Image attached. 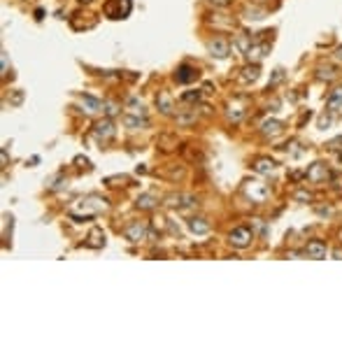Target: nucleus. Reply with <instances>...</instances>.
<instances>
[{"instance_id":"nucleus-1","label":"nucleus","mask_w":342,"mask_h":342,"mask_svg":"<svg viewBox=\"0 0 342 342\" xmlns=\"http://www.w3.org/2000/svg\"><path fill=\"white\" fill-rule=\"evenodd\" d=\"M79 205H82L84 214L77 216V219H91V216H96V214H100V212H105L107 210V200L105 198H100V196H89V198H84V200H79Z\"/></svg>"},{"instance_id":"nucleus-2","label":"nucleus","mask_w":342,"mask_h":342,"mask_svg":"<svg viewBox=\"0 0 342 342\" xmlns=\"http://www.w3.org/2000/svg\"><path fill=\"white\" fill-rule=\"evenodd\" d=\"M133 10V0H107L105 14L109 19H126Z\"/></svg>"},{"instance_id":"nucleus-3","label":"nucleus","mask_w":342,"mask_h":342,"mask_svg":"<svg viewBox=\"0 0 342 342\" xmlns=\"http://www.w3.org/2000/svg\"><path fill=\"white\" fill-rule=\"evenodd\" d=\"M252 240H254V233H252V228H247V226H237L231 231V235H228V242L235 247V249H245V247L252 245Z\"/></svg>"},{"instance_id":"nucleus-4","label":"nucleus","mask_w":342,"mask_h":342,"mask_svg":"<svg viewBox=\"0 0 342 342\" xmlns=\"http://www.w3.org/2000/svg\"><path fill=\"white\" fill-rule=\"evenodd\" d=\"M165 205L168 207H177V210H186V207H196L198 200L193 196H189V193H170L165 198Z\"/></svg>"},{"instance_id":"nucleus-5","label":"nucleus","mask_w":342,"mask_h":342,"mask_svg":"<svg viewBox=\"0 0 342 342\" xmlns=\"http://www.w3.org/2000/svg\"><path fill=\"white\" fill-rule=\"evenodd\" d=\"M124 237L128 242H133V245H138V242H142L147 237V226L140 224V221H133V224H128L124 228Z\"/></svg>"},{"instance_id":"nucleus-6","label":"nucleus","mask_w":342,"mask_h":342,"mask_svg":"<svg viewBox=\"0 0 342 342\" xmlns=\"http://www.w3.org/2000/svg\"><path fill=\"white\" fill-rule=\"evenodd\" d=\"M305 177L314 184H321L331 177V172H328V168H326L324 163H312L310 168H307V172H305Z\"/></svg>"},{"instance_id":"nucleus-7","label":"nucleus","mask_w":342,"mask_h":342,"mask_svg":"<svg viewBox=\"0 0 342 342\" xmlns=\"http://www.w3.org/2000/svg\"><path fill=\"white\" fill-rule=\"evenodd\" d=\"M326 254H328V247H326V242H324V240H310V242H307V247H305V256L314 258V261L326 258Z\"/></svg>"},{"instance_id":"nucleus-8","label":"nucleus","mask_w":342,"mask_h":342,"mask_svg":"<svg viewBox=\"0 0 342 342\" xmlns=\"http://www.w3.org/2000/svg\"><path fill=\"white\" fill-rule=\"evenodd\" d=\"M207 49H210V54H212L214 58H226L231 54V44L226 42L224 37H214V40L207 42Z\"/></svg>"},{"instance_id":"nucleus-9","label":"nucleus","mask_w":342,"mask_h":342,"mask_svg":"<svg viewBox=\"0 0 342 342\" xmlns=\"http://www.w3.org/2000/svg\"><path fill=\"white\" fill-rule=\"evenodd\" d=\"M175 79H177L180 84H191V82L198 79V70L189 63H182L180 68H177V72H175Z\"/></svg>"},{"instance_id":"nucleus-10","label":"nucleus","mask_w":342,"mask_h":342,"mask_svg":"<svg viewBox=\"0 0 342 342\" xmlns=\"http://www.w3.org/2000/svg\"><path fill=\"white\" fill-rule=\"evenodd\" d=\"M96 135L100 140H112L114 138V135H117V128H114V121H112V119L109 117H105L103 119V121H98L96 124Z\"/></svg>"},{"instance_id":"nucleus-11","label":"nucleus","mask_w":342,"mask_h":342,"mask_svg":"<svg viewBox=\"0 0 342 342\" xmlns=\"http://www.w3.org/2000/svg\"><path fill=\"white\" fill-rule=\"evenodd\" d=\"M245 193L247 196H249V198H252V200H254V203H263V200H266L268 198V186H263V184H258V182H249L245 186Z\"/></svg>"},{"instance_id":"nucleus-12","label":"nucleus","mask_w":342,"mask_h":342,"mask_svg":"<svg viewBox=\"0 0 342 342\" xmlns=\"http://www.w3.org/2000/svg\"><path fill=\"white\" fill-rule=\"evenodd\" d=\"M103 105L105 103H100L98 98H91V96H79V107H82V112L86 114H98V112H103Z\"/></svg>"},{"instance_id":"nucleus-13","label":"nucleus","mask_w":342,"mask_h":342,"mask_svg":"<svg viewBox=\"0 0 342 342\" xmlns=\"http://www.w3.org/2000/svg\"><path fill=\"white\" fill-rule=\"evenodd\" d=\"M282 130H284V124L277 121V119H268V121L261 124V133H263L266 138H275V135H279Z\"/></svg>"},{"instance_id":"nucleus-14","label":"nucleus","mask_w":342,"mask_h":342,"mask_svg":"<svg viewBox=\"0 0 342 342\" xmlns=\"http://www.w3.org/2000/svg\"><path fill=\"white\" fill-rule=\"evenodd\" d=\"M266 54H268V44H252L245 52V56L249 58V63H258V61H263Z\"/></svg>"},{"instance_id":"nucleus-15","label":"nucleus","mask_w":342,"mask_h":342,"mask_svg":"<svg viewBox=\"0 0 342 342\" xmlns=\"http://www.w3.org/2000/svg\"><path fill=\"white\" fill-rule=\"evenodd\" d=\"M340 105H342V86H338V89H333L331 93H328V98H326V109H328V112H335Z\"/></svg>"},{"instance_id":"nucleus-16","label":"nucleus","mask_w":342,"mask_h":342,"mask_svg":"<svg viewBox=\"0 0 342 342\" xmlns=\"http://www.w3.org/2000/svg\"><path fill=\"white\" fill-rule=\"evenodd\" d=\"M124 124H126V128L138 130V128H144L149 121H147V117H138V114H124Z\"/></svg>"},{"instance_id":"nucleus-17","label":"nucleus","mask_w":342,"mask_h":342,"mask_svg":"<svg viewBox=\"0 0 342 342\" xmlns=\"http://www.w3.org/2000/svg\"><path fill=\"white\" fill-rule=\"evenodd\" d=\"M338 70L333 68V65H319L317 68V79H321V82H333V79H338Z\"/></svg>"},{"instance_id":"nucleus-18","label":"nucleus","mask_w":342,"mask_h":342,"mask_svg":"<svg viewBox=\"0 0 342 342\" xmlns=\"http://www.w3.org/2000/svg\"><path fill=\"white\" fill-rule=\"evenodd\" d=\"M135 205H138V210H154L159 205V200H156L154 193H142L138 200H135Z\"/></svg>"},{"instance_id":"nucleus-19","label":"nucleus","mask_w":342,"mask_h":342,"mask_svg":"<svg viewBox=\"0 0 342 342\" xmlns=\"http://www.w3.org/2000/svg\"><path fill=\"white\" fill-rule=\"evenodd\" d=\"M189 231L196 233V235H205V233H210V224L205 221V219H189Z\"/></svg>"},{"instance_id":"nucleus-20","label":"nucleus","mask_w":342,"mask_h":342,"mask_svg":"<svg viewBox=\"0 0 342 342\" xmlns=\"http://www.w3.org/2000/svg\"><path fill=\"white\" fill-rule=\"evenodd\" d=\"M126 114H138V117H147V112H144V105L140 103L138 98H128V103H126Z\"/></svg>"},{"instance_id":"nucleus-21","label":"nucleus","mask_w":342,"mask_h":342,"mask_svg":"<svg viewBox=\"0 0 342 342\" xmlns=\"http://www.w3.org/2000/svg\"><path fill=\"white\" fill-rule=\"evenodd\" d=\"M254 170H256L258 175H270V172H275V161L258 159L256 163H254Z\"/></svg>"},{"instance_id":"nucleus-22","label":"nucleus","mask_w":342,"mask_h":342,"mask_svg":"<svg viewBox=\"0 0 342 342\" xmlns=\"http://www.w3.org/2000/svg\"><path fill=\"white\" fill-rule=\"evenodd\" d=\"M89 247H105V233L100 231V228H93L91 233H89V242H86Z\"/></svg>"},{"instance_id":"nucleus-23","label":"nucleus","mask_w":342,"mask_h":342,"mask_svg":"<svg viewBox=\"0 0 342 342\" xmlns=\"http://www.w3.org/2000/svg\"><path fill=\"white\" fill-rule=\"evenodd\" d=\"M156 107H159L163 114H172V109H175V105H172V98L165 96V93H161V96L156 98Z\"/></svg>"},{"instance_id":"nucleus-24","label":"nucleus","mask_w":342,"mask_h":342,"mask_svg":"<svg viewBox=\"0 0 342 342\" xmlns=\"http://www.w3.org/2000/svg\"><path fill=\"white\" fill-rule=\"evenodd\" d=\"M258 75H261V70H258V65L254 63V65H247L245 70H242V77H240V79H242L245 84H249V82H256Z\"/></svg>"},{"instance_id":"nucleus-25","label":"nucleus","mask_w":342,"mask_h":342,"mask_svg":"<svg viewBox=\"0 0 342 342\" xmlns=\"http://www.w3.org/2000/svg\"><path fill=\"white\" fill-rule=\"evenodd\" d=\"M235 47H237V49H240L242 54H245L247 49L252 47V40H249V37H245V35H237V37H235Z\"/></svg>"},{"instance_id":"nucleus-26","label":"nucleus","mask_w":342,"mask_h":342,"mask_svg":"<svg viewBox=\"0 0 342 342\" xmlns=\"http://www.w3.org/2000/svg\"><path fill=\"white\" fill-rule=\"evenodd\" d=\"M103 114H105V117H117L119 114V105L117 103H105V105H103Z\"/></svg>"},{"instance_id":"nucleus-27","label":"nucleus","mask_w":342,"mask_h":342,"mask_svg":"<svg viewBox=\"0 0 342 342\" xmlns=\"http://www.w3.org/2000/svg\"><path fill=\"white\" fill-rule=\"evenodd\" d=\"M193 121H196V112H191V114H180V117H177V124H180V126H189Z\"/></svg>"},{"instance_id":"nucleus-28","label":"nucleus","mask_w":342,"mask_h":342,"mask_svg":"<svg viewBox=\"0 0 342 342\" xmlns=\"http://www.w3.org/2000/svg\"><path fill=\"white\" fill-rule=\"evenodd\" d=\"M247 14H249L247 19H254V21H258V19H263V17H266V12L256 10V7H249V10H247Z\"/></svg>"},{"instance_id":"nucleus-29","label":"nucleus","mask_w":342,"mask_h":342,"mask_svg":"<svg viewBox=\"0 0 342 342\" xmlns=\"http://www.w3.org/2000/svg\"><path fill=\"white\" fill-rule=\"evenodd\" d=\"M228 119H231V121H240V119H242V109H240V107H231V109H228Z\"/></svg>"},{"instance_id":"nucleus-30","label":"nucleus","mask_w":342,"mask_h":342,"mask_svg":"<svg viewBox=\"0 0 342 342\" xmlns=\"http://www.w3.org/2000/svg\"><path fill=\"white\" fill-rule=\"evenodd\" d=\"M296 200H305V203H312L314 200V196L312 193H307V191H296V196H293Z\"/></svg>"},{"instance_id":"nucleus-31","label":"nucleus","mask_w":342,"mask_h":342,"mask_svg":"<svg viewBox=\"0 0 342 342\" xmlns=\"http://www.w3.org/2000/svg\"><path fill=\"white\" fill-rule=\"evenodd\" d=\"M182 100L184 103H193V100L198 103V100H200V93H198V91H189V93H184L182 96Z\"/></svg>"},{"instance_id":"nucleus-32","label":"nucleus","mask_w":342,"mask_h":342,"mask_svg":"<svg viewBox=\"0 0 342 342\" xmlns=\"http://www.w3.org/2000/svg\"><path fill=\"white\" fill-rule=\"evenodd\" d=\"M207 2L214 7H228V0H207Z\"/></svg>"},{"instance_id":"nucleus-33","label":"nucleus","mask_w":342,"mask_h":342,"mask_svg":"<svg viewBox=\"0 0 342 342\" xmlns=\"http://www.w3.org/2000/svg\"><path fill=\"white\" fill-rule=\"evenodd\" d=\"M21 100H23V93H21V91H17V93L12 96V103H14V105H21Z\"/></svg>"},{"instance_id":"nucleus-34","label":"nucleus","mask_w":342,"mask_h":342,"mask_svg":"<svg viewBox=\"0 0 342 342\" xmlns=\"http://www.w3.org/2000/svg\"><path fill=\"white\" fill-rule=\"evenodd\" d=\"M7 75V54L2 52V77Z\"/></svg>"},{"instance_id":"nucleus-35","label":"nucleus","mask_w":342,"mask_h":342,"mask_svg":"<svg viewBox=\"0 0 342 342\" xmlns=\"http://www.w3.org/2000/svg\"><path fill=\"white\" fill-rule=\"evenodd\" d=\"M0 159H2V168H7V149L0 151Z\"/></svg>"},{"instance_id":"nucleus-36","label":"nucleus","mask_w":342,"mask_h":342,"mask_svg":"<svg viewBox=\"0 0 342 342\" xmlns=\"http://www.w3.org/2000/svg\"><path fill=\"white\" fill-rule=\"evenodd\" d=\"M335 58H338V61H340V63H342V44H340V47H338V49H335Z\"/></svg>"},{"instance_id":"nucleus-37","label":"nucleus","mask_w":342,"mask_h":342,"mask_svg":"<svg viewBox=\"0 0 342 342\" xmlns=\"http://www.w3.org/2000/svg\"><path fill=\"white\" fill-rule=\"evenodd\" d=\"M333 258H342V249H335V252H333Z\"/></svg>"},{"instance_id":"nucleus-38","label":"nucleus","mask_w":342,"mask_h":342,"mask_svg":"<svg viewBox=\"0 0 342 342\" xmlns=\"http://www.w3.org/2000/svg\"><path fill=\"white\" fill-rule=\"evenodd\" d=\"M79 2H82V5H89V2H93V0H79Z\"/></svg>"},{"instance_id":"nucleus-39","label":"nucleus","mask_w":342,"mask_h":342,"mask_svg":"<svg viewBox=\"0 0 342 342\" xmlns=\"http://www.w3.org/2000/svg\"><path fill=\"white\" fill-rule=\"evenodd\" d=\"M338 161H340V163H342V151H340V154H338Z\"/></svg>"},{"instance_id":"nucleus-40","label":"nucleus","mask_w":342,"mask_h":342,"mask_svg":"<svg viewBox=\"0 0 342 342\" xmlns=\"http://www.w3.org/2000/svg\"><path fill=\"white\" fill-rule=\"evenodd\" d=\"M340 237H342V233H340Z\"/></svg>"}]
</instances>
